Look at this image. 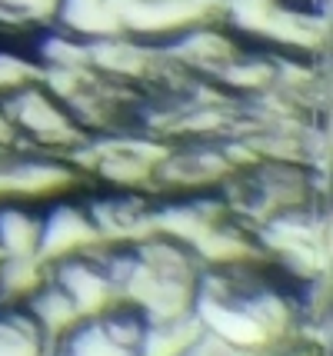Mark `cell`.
I'll list each match as a JSON object with an SVG mask.
<instances>
[{
  "instance_id": "cell-8",
  "label": "cell",
  "mask_w": 333,
  "mask_h": 356,
  "mask_svg": "<svg viewBox=\"0 0 333 356\" xmlns=\"http://www.w3.org/2000/svg\"><path fill=\"white\" fill-rule=\"evenodd\" d=\"M0 260H3V250H0Z\"/></svg>"
},
{
  "instance_id": "cell-3",
  "label": "cell",
  "mask_w": 333,
  "mask_h": 356,
  "mask_svg": "<svg viewBox=\"0 0 333 356\" xmlns=\"http://www.w3.org/2000/svg\"><path fill=\"white\" fill-rule=\"evenodd\" d=\"M40 207L31 200H0V250L3 257H37Z\"/></svg>"
},
{
  "instance_id": "cell-6",
  "label": "cell",
  "mask_w": 333,
  "mask_h": 356,
  "mask_svg": "<svg viewBox=\"0 0 333 356\" xmlns=\"http://www.w3.org/2000/svg\"><path fill=\"white\" fill-rule=\"evenodd\" d=\"M37 77H40V63L27 60L14 50H0V97L14 93L17 87H24Z\"/></svg>"
},
{
  "instance_id": "cell-4",
  "label": "cell",
  "mask_w": 333,
  "mask_h": 356,
  "mask_svg": "<svg viewBox=\"0 0 333 356\" xmlns=\"http://www.w3.org/2000/svg\"><path fill=\"white\" fill-rule=\"evenodd\" d=\"M50 343L20 307L0 303V356H44Z\"/></svg>"
},
{
  "instance_id": "cell-5",
  "label": "cell",
  "mask_w": 333,
  "mask_h": 356,
  "mask_svg": "<svg viewBox=\"0 0 333 356\" xmlns=\"http://www.w3.org/2000/svg\"><path fill=\"white\" fill-rule=\"evenodd\" d=\"M60 0H0V31L27 33L37 27H50Z\"/></svg>"
},
{
  "instance_id": "cell-1",
  "label": "cell",
  "mask_w": 333,
  "mask_h": 356,
  "mask_svg": "<svg viewBox=\"0 0 333 356\" xmlns=\"http://www.w3.org/2000/svg\"><path fill=\"white\" fill-rule=\"evenodd\" d=\"M0 117L7 124L10 143L27 150L74 156V150L87 140L80 120L40 77L0 97Z\"/></svg>"
},
{
  "instance_id": "cell-2",
  "label": "cell",
  "mask_w": 333,
  "mask_h": 356,
  "mask_svg": "<svg viewBox=\"0 0 333 356\" xmlns=\"http://www.w3.org/2000/svg\"><path fill=\"white\" fill-rule=\"evenodd\" d=\"M100 230L87 207L80 203L54 200L40 207V236H37V260L47 266L54 260H64L70 253L100 247Z\"/></svg>"
},
{
  "instance_id": "cell-7",
  "label": "cell",
  "mask_w": 333,
  "mask_h": 356,
  "mask_svg": "<svg viewBox=\"0 0 333 356\" xmlns=\"http://www.w3.org/2000/svg\"><path fill=\"white\" fill-rule=\"evenodd\" d=\"M290 7H297V10H307V14H320V0H284Z\"/></svg>"
}]
</instances>
